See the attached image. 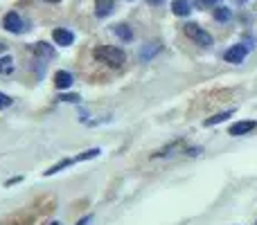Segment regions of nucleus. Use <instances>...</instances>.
<instances>
[{
  "mask_svg": "<svg viewBox=\"0 0 257 225\" xmlns=\"http://www.w3.org/2000/svg\"><path fill=\"white\" fill-rule=\"evenodd\" d=\"M95 59H99V61L108 63L111 68H120L122 63H124V52H122L120 48H113V45H102V48L95 50Z\"/></svg>",
  "mask_w": 257,
  "mask_h": 225,
  "instance_id": "1",
  "label": "nucleus"
},
{
  "mask_svg": "<svg viewBox=\"0 0 257 225\" xmlns=\"http://www.w3.org/2000/svg\"><path fill=\"white\" fill-rule=\"evenodd\" d=\"M185 34L190 36L194 43L203 45V48H210V45H212V36H210L203 27L196 25V23H187V25H185Z\"/></svg>",
  "mask_w": 257,
  "mask_h": 225,
  "instance_id": "2",
  "label": "nucleus"
},
{
  "mask_svg": "<svg viewBox=\"0 0 257 225\" xmlns=\"http://www.w3.org/2000/svg\"><path fill=\"white\" fill-rule=\"evenodd\" d=\"M3 27H5L7 32H12V34H21V32H25V30H27V25L23 23V18L18 16L16 12L5 14V18H3Z\"/></svg>",
  "mask_w": 257,
  "mask_h": 225,
  "instance_id": "3",
  "label": "nucleus"
},
{
  "mask_svg": "<svg viewBox=\"0 0 257 225\" xmlns=\"http://www.w3.org/2000/svg\"><path fill=\"white\" fill-rule=\"evenodd\" d=\"M52 39H54V43H57V45H63V48H68V45L75 43V34H72L70 30H61V27L52 32Z\"/></svg>",
  "mask_w": 257,
  "mask_h": 225,
  "instance_id": "4",
  "label": "nucleus"
},
{
  "mask_svg": "<svg viewBox=\"0 0 257 225\" xmlns=\"http://www.w3.org/2000/svg\"><path fill=\"white\" fill-rule=\"evenodd\" d=\"M246 52H248L246 45H232V48L226 52V61L228 63H241L246 59Z\"/></svg>",
  "mask_w": 257,
  "mask_h": 225,
  "instance_id": "5",
  "label": "nucleus"
},
{
  "mask_svg": "<svg viewBox=\"0 0 257 225\" xmlns=\"http://www.w3.org/2000/svg\"><path fill=\"white\" fill-rule=\"evenodd\" d=\"M255 126H257V122H253V119H248V122H246V119H244V122H235V124H232L228 133H230V135H235V137H239V135L250 133Z\"/></svg>",
  "mask_w": 257,
  "mask_h": 225,
  "instance_id": "6",
  "label": "nucleus"
},
{
  "mask_svg": "<svg viewBox=\"0 0 257 225\" xmlns=\"http://www.w3.org/2000/svg\"><path fill=\"white\" fill-rule=\"evenodd\" d=\"M115 9V0H95V14L99 18H106Z\"/></svg>",
  "mask_w": 257,
  "mask_h": 225,
  "instance_id": "7",
  "label": "nucleus"
},
{
  "mask_svg": "<svg viewBox=\"0 0 257 225\" xmlns=\"http://www.w3.org/2000/svg\"><path fill=\"white\" fill-rule=\"evenodd\" d=\"M72 75L70 72H66V70H59L57 75H54V86H57L59 90H63V88H70L72 86Z\"/></svg>",
  "mask_w": 257,
  "mask_h": 225,
  "instance_id": "8",
  "label": "nucleus"
},
{
  "mask_svg": "<svg viewBox=\"0 0 257 225\" xmlns=\"http://www.w3.org/2000/svg\"><path fill=\"white\" fill-rule=\"evenodd\" d=\"M172 12L176 14V16H187V14L192 12V5L187 3V0H174V3H172Z\"/></svg>",
  "mask_w": 257,
  "mask_h": 225,
  "instance_id": "9",
  "label": "nucleus"
},
{
  "mask_svg": "<svg viewBox=\"0 0 257 225\" xmlns=\"http://www.w3.org/2000/svg\"><path fill=\"white\" fill-rule=\"evenodd\" d=\"M113 32H115V34L120 36L122 41H131L133 39L131 30H128V25H124V23H122V25H115V30H113Z\"/></svg>",
  "mask_w": 257,
  "mask_h": 225,
  "instance_id": "10",
  "label": "nucleus"
},
{
  "mask_svg": "<svg viewBox=\"0 0 257 225\" xmlns=\"http://www.w3.org/2000/svg\"><path fill=\"white\" fill-rule=\"evenodd\" d=\"M14 70V59L12 57H3L0 59V75H9Z\"/></svg>",
  "mask_w": 257,
  "mask_h": 225,
  "instance_id": "11",
  "label": "nucleus"
},
{
  "mask_svg": "<svg viewBox=\"0 0 257 225\" xmlns=\"http://www.w3.org/2000/svg\"><path fill=\"white\" fill-rule=\"evenodd\" d=\"M232 115V111H228V113H219V115H214V117H210V119H205V126H214V124H219V122H226L228 117Z\"/></svg>",
  "mask_w": 257,
  "mask_h": 225,
  "instance_id": "12",
  "label": "nucleus"
},
{
  "mask_svg": "<svg viewBox=\"0 0 257 225\" xmlns=\"http://www.w3.org/2000/svg\"><path fill=\"white\" fill-rule=\"evenodd\" d=\"M72 162H75V160H61V162H57V164H54V167H50L48 169V171H45V176H54V173H57V171H61V169H66L68 167V164H72Z\"/></svg>",
  "mask_w": 257,
  "mask_h": 225,
  "instance_id": "13",
  "label": "nucleus"
},
{
  "mask_svg": "<svg viewBox=\"0 0 257 225\" xmlns=\"http://www.w3.org/2000/svg\"><path fill=\"white\" fill-rule=\"evenodd\" d=\"M230 16H232V12L228 7H217V9H214V18H217V21H221V23L228 21Z\"/></svg>",
  "mask_w": 257,
  "mask_h": 225,
  "instance_id": "14",
  "label": "nucleus"
},
{
  "mask_svg": "<svg viewBox=\"0 0 257 225\" xmlns=\"http://www.w3.org/2000/svg\"><path fill=\"white\" fill-rule=\"evenodd\" d=\"M99 153H102V151H99V149L84 151V153H81V155H77V158H75V162H81V160H93V158H97Z\"/></svg>",
  "mask_w": 257,
  "mask_h": 225,
  "instance_id": "15",
  "label": "nucleus"
},
{
  "mask_svg": "<svg viewBox=\"0 0 257 225\" xmlns=\"http://www.w3.org/2000/svg\"><path fill=\"white\" fill-rule=\"evenodd\" d=\"M36 52L43 54V57H54V50H50L45 43H36Z\"/></svg>",
  "mask_w": 257,
  "mask_h": 225,
  "instance_id": "16",
  "label": "nucleus"
},
{
  "mask_svg": "<svg viewBox=\"0 0 257 225\" xmlns=\"http://www.w3.org/2000/svg\"><path fill=\"white\" fill-rule=\"evenodd\" d=\"M7 106H12V97H7L5 93H0V111H5Z\"/></svg>",
  "mask_w": 257,
  "mask_h": 225,
  "instance_id": "17",
  "label": "nucleus"
},
{
  "mask_svg": "<svg viewBox=\"0 0 257 225\" xmlns=\"http://www.w3.org/2000/svg\"><path fill=\"white\" fill-rule=\"evenodd\" d=\"M196 7L199 9H205V7H210V5H217V0H196Z\"/></svg>",
  "mask_w": 257,
  "mask_h": 225,
  "instance_id": "18",
  "label": "nucleus"
},
{
  "mask_svg": "<svg viewBox=\"0 0 257 225\" xmlns=\"http://www.w3.org/2000/svg\"><path fill=\"white\" fill-rule=\"evenodd\" d=\"M59 99H63V102H79L77 95H63V97H59Z\"/></svg>",
  "mask_w": 257,
  "mask_h": 225,
  "instance_id": "19",
  "label": "nucleus"
},
{
  "mask_svg": "<svg viewBox=\"0 0 257 225\" xmlns=\"http://www.w3.org/2000/svg\"><path fill=\"white\" fill-rule=\"evenodd\" d=\"M90 221H93V216H84V218H81V221L77 223V225H88Z\"/></svg>",
  "mask_w": 257,
  "mask_h": 225,
  "instance_id": "20",
  "label": "nucleus"
},
{
  "mask_svg": "<svg viewBox=\"0 0 257 225\" xmlns=\"http://www.w3.org/2000/svg\"><path fill=\"white\" fill-rule=\"evenodd\" d=\"M147 3H149V5H160L163 0H147Z\"/></svg>",
  "mask_w": 257,
  "mask_h": 225,
  "instance_id": "21",
  "label": "nucleus"
},
{
  "mask_svg": "<svg viewBox=\"0 0 257 225\" xmlns=\"http://www.w3.org/2000/svg\"><path fill=\"white\" fill-rule=\"evenodd\" d=\"M5 48H7V45H5V43H0V52H5Z\"/></svg>",
  "mask_w": 257,
  "mask_h": 225,
  "instance_id": "22",
  "label": "nucleus"
},
{
  "mask_svg": "<svg viewBox=\"0 0 257 225\" xmlns=\"http://www.w3.org/2000/svg\"><path fill=\"white\" fill-rule=\"evenodd\" d=\"M48 3H61V0H48Z\"/></svg>",
  "mask_w": 257,
  "mask_h": 225,
  "instance_id": "23",
  "label": "nucleus"
},
{
  "mask_svg": "<svg viewBox=\"0 0 257 225\" xmlns=\"http://www.w3.org/2000/svg\"><path fill=\"white\" fill-rule=\"evenodd\" d=\"M50 225H61V223H57V221H54V223H50Z\"/></svg>",
  "mask_w": 257,
  "mask_h": 225,
  "instance_id": "24",
  "label": "nucleus"
}]
</instances>
